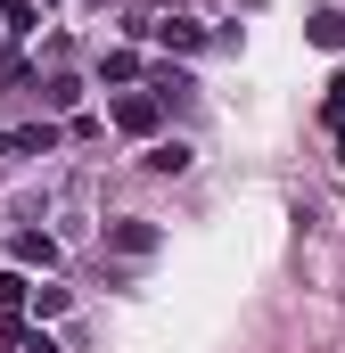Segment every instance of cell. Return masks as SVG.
Returning <instances> with one entry per match:
<instances>
[{"mask_svg":"<svg viewBox=\"0 0 345 353\" xmlns=\"http://www.w3.org/2000/svg\"><path fill=\"white\" fill-rule=\"evenodd\" d=\"M107 115H115V132H132V140H148V132H157V115H165V107H157V99H148V90H124V99H115V107H107Z\"/></svg>","mask_w":345,"mask_h":353,"instance_id":"obj_1","label":"cell"},{"mask_svg":"<svg viewBox=\"0 0 345 353\" xmlns=\"http://www.w3.org/2000/svg\"><path fill=\"white\" fill-rule=\"evenodd\" d=\"M148 33H157L165 50H206V25H197V17H157Z\"/></svg>","mask_w":345,"mask_h":353,"instance_id":"obj_2","label":"cell"},{"mask_svg":"<svg viewBox=\"0 0 345 353\" xmlns=\"http://www.w3.org/2000/svg\"><path fill=\"white\" fill-rule=\"evenodd\" d=\"M107 247L115 255H148L157 247V222H107Z\"/></svg>","mask_w":345,"mask_h":353,"instance_id":"obj_3","label":"cell"},{"mask_svg":"<svg viewBox=\"0 0 345 353\" xmlns=\"http://www.w3.org/2000/svg\"><path fill=\"white\" fill-rule=\"evenodd\" d=\"M58 148V123H25V132H8V157H50Z\"/></svg>","mask_w":345,"mask_h":353,"instance_id":"obj_4","label":"cell"},{"mask_svg":"<svg viewBox=\"0 0 345 353\" xmlns=\"http://www.w3.org/2000/svg\"><path fill=\"white\" fill-rule=\"evenodd\" d=\"M189 74H181V66H157V74H148V99H157V107H172V99H189Z\"/></svg>","mask_w":345,"mask_h":353,"instance_id":"obj_5","label":"cell"},{"mask_svg":"<svg viewBox=\"0 0 345 353\" xmlns=\"http://www.w3.org/2000/svg\"><path fill=\"white\" fill-rule=\"evenodd\" d=\"M17 263L50 271V263H58V239H41V230H25V239H17Z\"/></svg>","mask_w":345,"mask_h":353,"instance_id":"obj_6","label":"cell"},{"mask_svg":"<svg viewBox=\"0 0 345 353\" xmlns=\"http://www.w3.org/2000/svg\"><path fill=\"white\" fill-rule=\"evenodd\" d=\"M148 173H189V148H181V140H157V148H148Z\"/></svg>","mask_w":345,"mask_h":353,"instance_id":"obj_7","label":"cell"},{"mask_svg":"<svg viewBox=\"0 0 345 353\" xmlns=\"http://www.w3.org/2000/svg\"><path fill=\"white\" fill-rule=\"evenodd\" d=\"M313 41H321V50H345V17L337 8H313Z\"/></svg>","mask_w":345,"mask_h":353,"instance_id":"obj_8","label":"cell"},{"mask_svg":"<svg viewBox=\"0 0 345 353\" xmlns=\"http://www.w3.org/2000/svg\"><path fill=\"white\" fill-rule=\"evenodd\" d=\"M99 74H107V83H140V58H132V50H115V58H99Z\"/></svg>","mask_w":345,"mask_h":353,"instance_id":"obj_9","label":"cell"},{"mask_svg":"<svg viewBox=\"0 0 345 353\" xmlns=\"http://www.w3.org/2000/svg\"><path fill=\"white\" fill-rule=\"evenodd\" d=\"M0 17H8V33H33V25H41V8H33V0H0Z\"/></svg>","mask_w":345,"mask_h":353,"instance_id":"obj_10","label":"cell"},{"mask_svg":"<svg viewBox=\"0 0 345 353\" xmlns=\"http://www.w3.org/2000/svg\"><path fill=\"white\" fill-rule=\"evenodd\" d=\"M321 123H329V132H337V140H345V74H337V83H329V107H321Z\"/></svg>","mask_w":345,"mask_h":353,"instance_id":"obj_11","label":"cell"},{"mask_svg":"<svg viewBox=\"0 0 345 353\" xmlns=\"http://www.w3.org/2000/svg\"><path fill=\"white\" fill-rule=\"evenodd\" d=\"M25 304H33V312H41V321H58V312H66V288H33V296H25Z\"/></svg>","mask_w":345,"mask_h":353,"instance_id":"obj_12","label":"cell"},{"mask_svg":"<svg viewBox=\"0 0 345 353\" xmlns=\"http://www.w3.org/2000/svg\"><path fill=\"white\" fill-rule=\"evenodd\" d=\"M25 296H33V279H25V271H0V304H8V312H17V304H25Z\"/></svg>","mask_w":345,"mask_h":353,"instance_id":"obj_13","label":"cell"},{"mask_svg":"<svg viewBox=\"0 0 345 353\" xmlns=\"http://www.w3.org/2000/svg\"><path fill=\"white\" fill-rule=\"evenodd\" d=\"M25 353H58V345H50V337H25Z\"/></svg>","mask_w":345,"mask_h":353,"instance_id":"obj_14","label":"cell"},{"mask_svg":"<svg viewBox=\"0 0 345 353\" xmlns=\"http://www.w3.org/2000/svg\"><path fill=\"white\" fill-rule=\"evenodd\" d=\"M33 8H58V0H33Z\"/></svg>","mask_w":345,"mask_h":353,"instance_id":"obj_15","label":"cell"}]
</instances>
